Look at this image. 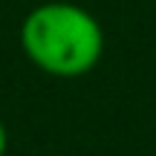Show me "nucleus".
Instances as JSON below:
<instances>
[{
  "mask_svg": "<svg viewBox=\"0 0 156 156\" xmlns=\"http://www.w3.org/2000/svg\"><path fill=\"white\" fill-rule=\"evenodd\" d=\"M20 49L52 78H81L93 73L104 55V29L84 6L49 0L23 17Z\"/></svg>",
  "mask_w": 156,
  "mask_h": 156,
  "instance_id": "1",
  "label": "nucleus"
},
{
  "mask_svg": "<svg viewBox=\"0 0 156 156\" xmlns=\"http://www.w3.org/2000/svg\"><path fill=\"white\" fill-rule=\"evenodd\" d=\"M6 151H9V130H6L3 119H0V156H6Z\"/></svg>",
  "mask_w": 156,
  "mask_h": 156,
  "instance_id": "2",
  "label": "nucleus"
}]
</instances>
